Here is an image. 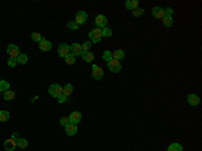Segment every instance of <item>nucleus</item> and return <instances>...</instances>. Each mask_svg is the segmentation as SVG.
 <instances>
[{"mask_svg":"<svg viewBox=\"0 0 202 151\" xmlns=\"http://www.w3.org/2000/svg\"><path fill=\"white\" fill-rule=\"evenodd\" d=\"M94 23H96V26H97V28L102 30V28L107 27V24H108V19H107V16H105V15H97V16H96Z\"/></svg>","mask_w":202,"mask_h":151,"instance_id":"20e7f679","label":"nucleus"},{"mask_svg":"<svg viewBox=\"0 0 202 151\" xmlns=\"http://www.w3.org/2000/svg\"><path fill=\"white\" fill-rule=\"evenodd\" d=\"M167 151H183V147L179 143H173V144H170V146H169Z\"/></svg>","mask_w":202,"mask_h":151,"instance_id":"5701e85b","label":"nucleus"},{"mask_svg":"<svg viewBox=\"0 0 202 151\" xmlns=\"http://www.w3.org/2000/svg\"><path fill=\"white\" fill-rule=\"evenodd\" d=\"M125 8L129 11H133L135 8H139V2L138 0H128V2H125Z\"/></svg>","mask_w":202,"mask_h":151,"instance_id":"dca6fc26","label":"nucleus"},{"mask_svg":"<svg viewBox=\"0 0 202 151\" xmlns=\"http://www.w3.org/2000/svg\"><path fill=\"white\" fill-rule=\"evenodd\" d=\"M143 14H144V9H143V8H135V9H133V11H132V15H133V16H135V18H139V16H142Z\"/></svg>","mask_w":202,"mask_h":151,"instance_id":"c756f323","label":"nucleus"},{"mask_svg":"<svg viewBox=\"0 0 202 151\" xmlns=\"http://www.w3.org/2000/svg\"><path fill=\"white\" fill-rule=\"evenodd\" d=\"M73 93V85L71 84H66L65 86H62V94L63 96H70V94Z\"/></svg>","mask_w":202,"mask_h":151,"instance_id":"6ab92c4d","label":"nucleus"},{"mask_svg":"<svg viewBox=\"0 0 202 151\" xmlns=\"http://www.w3.org/2000/svg\"><path fill=\"white\" fill-rule=\"evenodd\" d=\"M81 46H82V51H89L92 47V42L86 40V42H84V45H81Z\"/></svg>","mask_w":202,"mask_h":151,"instance_id":"473e14b6","label":"nucleus"},{"mask_svg":"<svg viewBox=\"0 0 202 151\" xmlns=\"http://www.w3.org/2000/svg\"><path fill=\"white\" fill-rule=\"evenodd\" d=\"M51 47H53L51 42H50V40H47V39H43L42 42H39V49L42 50V51H50Z\"/></svg>","mask_w":202,"mask_h":151,"instance_id":"4468645a","label":"nucleus"},{"mask_svg":"<svg viewBox=\"0 0 202 151\" xmlns=\"http://www.w3.org/2000/svg\"><path fill=\"white\" fill-rule=\"evenodd\" d=\"M81 57H82V59L85 62H92L93 59H94V54L89 50V51H82V54H81Z\"/></svg>","mask_w":202,"mask_h":151,"instance_id":"a211bd4d","label":"nucleus"},{"mask_svg":"<svg viewBox=\"0 0 202 151\" xmlns=\"http://www.w3.org/2000/svg\"><path fill=\"white\" fill-rule=\"evenodd\" d=\"M70 54L74 57L81 55L82 54V46H81L80 43H73V45L70 46Z\"/></svg>","mask_w":202,"mask_h":151,"instance_id":"9d476101","label":"nucleus"},{"mask_svg":"<svg viewBox=\"0 0 202 151\" xmlns=\"http://www.w3.org/2000/svg\"><path fill=\"white\" fill-rule=\"evenodd\" d=\"M49 94L51 97H60L62 94V86L60 84H53L49 86Z\"/></svg>","mask_w":202,"mask_h":151,"instance_id":"f03ea898","label":"nucleus"},{"mask_svg":"<svg viewBox=\"0 0 202 151\" xmlns=\"http://www.w3.org/2000/svg\"><path fill=\"white\" fill-rule=\"evenodd\" d=\"M108 69L112 72V73H119L121 70V65L120 61H116V59H112V61L108 62Z\"/></svg>","mask_w":202,"mask_h":151,"instance_id":"423d86ee","label":"nucleus"},{"mask_svg":"<svg viewBox=\"0 0 202 151\" xmlns=\"http://www.w3.org/2000/svg\"><path fill=\"white\" fill-rule=\"evenodd\" d=\"M67 28H69V30H78L80 26L74 20H70V22H67Z\"/></svg>","mask_w":202,"mask_h":151,"instance_id":"7c9ffc66","label":"nucleus"},{"mask_svg":"<svg viewBox=\"0 0 202 151\" xmlns=\"http://www.w3.org/2000/svg\"><path fill=\"white\" fill-rule=\"evenodd\" d=\"M92 77L94 78V80H101V78L104 77V70H102L101 68H98L97 65H93V68H92Z\"/></svg>","mask_w":202,"mask_h":151,"instance_id":"6e6552de","label":"nucleus"},{"mask_svg":"<svg viewBox=\"0 0 202 151\" xmlns=\"http://www.w3.org/2000/svg\"><path fill=\"white\" fill-rule=\"evenodd\" d=\"M10 119V112L8 111H0V121H7Z\"/></svg>","mask_w":202,"mask_h":151,"instance_id":"bb28decb","label":"nucleus"},{"mask_svg":"<svg viewBox=\"0 0 202 151\" xmlns=\"http://www.w3.org/2000/svg\"><path fill=\"white\" fill-rule=\"evenodd\" d=\"M82 120V115H81V112H77V111H74V112H71L70 113V116H69V121L71 123V124H78V123Z\"/></svg>","mask_w":202,"mask_h":151,"instance_id":"1a4fd4ad","label":"nucleus"},{"mask_svg":"<svg viewBox=\"0 0 202 151\" xmlns=\"http://www.w3.org/2000/svg\"><path fill=\"white\" fill-rule=\"evenodd\" d=\"M8 89H10V83L5 80L0 81V92H7Z\"/></svg>","mask_w":202,"mask_h":151,"instance_id":"4be33fe9","label":"nucleus"},{"mask_svg":"<svg viewBox=\"0 0 202 151\" xmlns=\"http://www.w3.org/2000/svg\"><path fill=\"white\" fill-rule=\"evenodd\" d=\"M31 39H33L34 42H38V43H39V42H42L45 38L40 35L39 33H33V34H31Z\"/></svg>","mask_w":202,"mask_h":151,"instance_id":"a878e982","label":"nucleus"},{"mask_svg":"<svg viewBox=\"0 0 202 151\" xmlns=\"http://www.w3.org/2000/svg\"><path fill=\"white\" fill-rule=\"evenodd\" d=\"M3 97H4V100H7V101H10V100H14V99H15V92H12L11 89H8L7 92H4Z\"/></svg>","mask_w":202,"mask_h":151,"instance_id":"b1692460","label":"nucleus"},{"mask_svg":"<svg viewBox=\"0 0 202 151\" xmlns=\"http://www.w3.org/2000/svg\"><path fill=\"white\" fill-rule=\"evenodd\" d=\"M102 59L104 61H107V62H109L112 61V51H109V50H107V51H104V54H102Z\"/></svg>","mask_w":202,"mask_h":151,"instance_id":"cd10ccee","label":"nucleus"},{"mask_svg":"<svg viewBox=\"0 0 202 151\" xmlns=\"http://www.w3.org/2000/svg\"><path fill=\"white\" fill-rule=\"evenodd\" d=\"M101 38H102V34L100 28H93L89 33V39H91L92 43H98L101 40Z\"/></svg>","mask_w":202,"mask_h":151,"instance_id":"f257e3e1","label":"nucleus"},{"mask_svg":"<svg viewBox=\"0 0 202 151\" xmlns=\"http://www.w3.org/2000/svg\"><path fill=\"white\" fill-rule=\"evenodd\" d=\"M101 34H102V37H112V30L109 27H105V28H102L101 30Z\"/></svg>","mask_w":202,"mask_h":151,"instance_id":"2f4dec72","label":"nucleus"},{"mask_svg":"<svg viewBox=\"0 0 202 151\" xmlns=\"http://www.w3.org/2000/svg\"><path fill=\"white\" fill-rule=\"evenodd\" d=\"M16 61H18L19 65H26L27 62H29V57H27L26 54H23V53H20V55L16 58Z\"/></svg>","mask_w":202,"mask_h":151,"instance_id":"412c9836","label":"nucleus"},{"mask_svg":"<svg viewBox=\"0 0 202 151\" xmlns=\"http://www.w3.org/2000/svg\"><path fill=\"white\" fill-rule=\"evenodd\" d=\"M187 103L190 104L191 107H197V105H200V103H201V99L197 96V94H194V93H190L187 96Z\"/></svg>","mask_w":202,"mask_h":151,"instance_id":"9b49d317","label":"nucleus"},{"mask_svg":"<svg viewBox=\"0 0 202 151\" xmlns=\"http://www.w3.org/2000/svg\"><path fill=\"white\" fill-rule=\"evenodd\" d=\"M12 139H15V140H18L19 139V134H18V132H15L14 135H12Z\"/></svg>","mask_w":202,"mask_h":151,"instance_id":"4c0bfd02","label":"nucleus"},{"mask_svg":"<svg viewBox=\"0 0 202 151\" xmlns=\"http://www.w3.org/2000/svg\"><path fill=\"white\" fill-rule=\"evenodd\" d=\"M65 61H66V64H69V65H74L76 64V57L69 54V55L65 57Z\"/></svg>","mask_w":202,"mask_h":151,"instance_id":"c85d7f7f","label":"nucleus"},{"mask_svg":"<svg viewBox=\"0 0 202 151\" xmlns=\"http://www.w3.org/2000/svg\"><path fill=\"white\" fill-rule=\"evenodd\" d=\"M173 14H174V9L171 7H169V8L164 9V15H167V16H173Z\"/></svg>","mask_w":202,"mask_h":151,"instance_id":"c9c22d12","label":"nucleus"},{"mask_svg":"<svg viewBox=\"0 0 202 151\" xmlns=\"http://www.w3.org/2000/svg\"><path fill=\"white\" fill-rule=\"evenodd\" d=\"M27 146H29V142L24 138H19L16 140V147H19V149H27Z\"/></svg>","mask_w":202,"mask_h":151,"instance_id":"aec40b11","label":"nucleus"},{"mask_svg":"<svg viewBox=\"0 0 202 151\" xmlns=\"http://www.w3.org/2000/svg\"><path fill=\"white\" fill-rule=\"evenodd\" d=\"M69 54H70V46L66 45V43H60L58 45V55L61 58H65V57Z\"/></svg>","mask_w":202,"mask_h":151,"instance_id":"7ed1b4c3","label":"nucleus"},{"mask_svg":"<svg viewBox=\"0 0 202 151\" xmlns=\"http://www.w3.org/2000/svg\"><path fill=\"white\" fill-rule=\"evenodd\" d=\"M86 20H88V14H86L85 11H78L76 15V23L78 24V26H81V24L86 23Z\"/></svg>","mask_w":202,"mask_h":151,"instance_id":"0eeeda50","label":"nucleus"},{"mask_svg":"<svg viewBox=\"0 0 202 151\" xmlns=\"http://www.w3.org/2000/svg\"><path fill=\"white\" fill-rule=\"evenodd\" d=\"M7 64H8V66H11V68H15V66L18 65V61H16L15 58H8V62H7Z\"/></svg>","mask_w":202,"mask_h":151,"instance_id":"72a5a7b5","label":"nucleus"},{"mask_svg":"<svg viewBox=\"0 0 202 151\" xmlns=\"http://www.w3.org/2000/svg\"><path fill=\"white\" fill-rule=\"evenodd\" d=\"M7 53L10 54V58H15L16 59L20 55V50H19V47H18L16 45H8V47H7Z\"/></svg>","mask_w":202,"mask_h":151,"instance_id":"39448f33","label":"nucleus"},{"mask_svg":"<svg viewBox=\"0 0 202 151\" xmlns=\"http://www.w3.org/2000/svg\"><path fill=\"white\" fill-rule=\"evenodd\" d=\"M124 57H125V53H124V50H121V49H117L116 51L112 53V58L116 59V61H120V59H123Z\"/></svg>","mask_w":202,"mask_h":151,"instance_id":"f3484780","label":"nucleus"},{"mask_svg":"<svg viewBox=\"0 0 202 151\" xmlns=\"http://www.w3.org/2000/svg\"><path fill=\"white\" fill-rule=\"evenodd\" d=\"M58 101H60V103H63V101H66V96H63V94H61V96L58 97Z\"/></svg>","mask_w":202,"mask_h":151,"instance_id":"e433bc0d","label":"nucleus"},{"mask_svg":"<svg viewBox=\"0 0 202 151\" xmlns=\"http://www.w3.org/2000/svg\"><path fill=\"white\" fill-rule=\"evenodd\" d=\"M152 16L154 18H156V19H163L164 18V9L162 8V7H154L152 8Z\"/></svg>","mask_w":202,"mask_h":151,"instance_id":"ddd939ff","label":"nucleus"},{"mask_svg":"<svg viewBox=\"0 0 202 151\" xmlns=\"http://www.w3.org/2000/svg\"><path fill=\"white\" fill-rule=\"evenodd\" d=\"M163 20V24L166 27H171L173 26V16H167V15H164V18L162 19Z\"/></svg>","mask_w":202,"mask_h":151,"instance_id":"393cba45","label":"nucleus"},{"mask_svg":"<svg viewBox=\"0 0 202 151\" xmlns=\"http://www.w3.org/2000/svg\"><path fill=\"white\" fill-rule=\"evenodd\" d=\"M60 123H61V125H63V127H66L67 124H69V118H62L61 120H60Z\"/></svg>","mask_w":202,"mask_h":151,"instance_id":"f704fd0d","label":"nucleus"},{"mask_svg":"<svg viewBox=\"0 0 202 151\" xmlns=\"http://www.w3.org/2000/svg\"><path fill=\"white\" fill-rule=\"evenodd\" d=\"M4 149H5V151H14L16 149V140L12 139V138L7 139L4 142Z\"/></svg>","mask_w":202,"mask_h":151,"instance_id":"f8f14e48","label":"nucleus"},{"mask_svg":"<svg viewBox=\"0 0 202 151\" xmlns=\"http://www.w3.org/2000/svg\"><path fill=\"white\" fill-rule=\"evenodd\" d=\"M65 131H66V134L69 135V136H73V135L77 134V125L76 124H71V123H69V124L65 127Z\"/></svg>","mask_w":202,"mask_h":151,"instance_id":"2eb2a0df","label":"nucleus"}]
</instances>
